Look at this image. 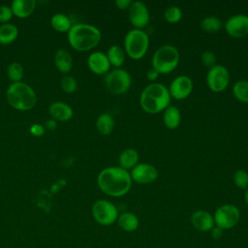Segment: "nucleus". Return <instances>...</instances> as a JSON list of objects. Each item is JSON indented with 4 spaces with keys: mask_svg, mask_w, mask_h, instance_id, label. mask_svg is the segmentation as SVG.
Segmentation results:
<instances>
[{
    "mask_svg": "<svg viewBox=\"0 0 248 248\" xmlns=\"http://www.w3.org/2000/svg\"><path fill=\"white\" fill-rule=\"evenodd\" d=\"M233 97L243 104H248V80H237L232 88Z\"/></svg>",
    "mask_w": 248,
    "mask_h": 248,
    "instance_id": "nucleus-28",
    "label": "nucleus"
},
{
    "mask_svg": "<svg viewBox=\"0 0 248 248\" xmlns=\"http://www.w3.org/2000/svg\"><path fill=\"white\" fill-rule=\"evenodd\" d=\"M193 87H194L193 80L189 76L179 75L171 80L168 89H169L170 98H173L179 101L189 97L193 91Z\"/></svg>",
    "mask_w": 248,
    "mask_h": 248,
    "instance_id": "nucleus-12",
    "label": "nucleus"
},
{
    "mask_svg": "<svg viewBox=\"0 0 248 248\" xmlns=\"http://www.w3.org/2000/svg\"><path fill=\"white\" fill-rule=\"evenodd\" d=\"M170 95L166 85L160 82L147 84L140 92V106L147 113L164 111L170 105Z\"/></svg>",
    "mask_w": 248,
    "mask_h": 248,
    "instance_id": "nucleus-2",
    "label": "nucleus"
},
{
    "mask_svg": "<svg viewBox=\"0 0 248 248\" xmlns=\"http://www.w3.org/2000/svg\"><path fill=\"white\" fill-rule=\"evenodd\" d=\"M29 132L34 137H41L45 134V127L39 123H34L30 126Z\"/></svg>",
    "mask_w": 248,
    "mask_h": 248,
    "instance_id": "nucleus-35",
    "label": "nucleus"
},
{
    "mask_svg": "<svg viewBox=\"0 0 248 248\" xmlns=\"http://www.w3.org/2000/svg\"><path fill=\"white\" fill-rule=\"evenodd\" d=\"M96 129L101 135L104 136L111 134L114 129V119L112 115L108 112L101 113L96 120Z\"/></svg>",
    "mask_w": 248,
    "mask_h": 248,
    "instance_id": "nucleus-24",
    "label": "nucleus"
},
{
    "mask_svg": "<svg viewBox=\"0 0 248 248\" xmlns=\"http://www.w3.org/2000/svg\"><path fill=\"white\" fill-rule=\"evenodd\" d=\"M128 18L135 29H143L150 20V14L147 6L139 0L132 1L128 9Z\"/></svg>",
    "mask_w": 248,
    "mask_h": 248,
    "instance_id": "nucleus-11",
    "label": "nucleus"
},
{
    "mask_svg": "<svg viewBox=\"0 0 248 248\" xmlns=\"http://www.w3.org/2000/svg\"><path fill=\"white\" fill-rule=\"evenodd\" d=\"M117 224L121 230L127 232H135L140 225L138 216L133 212H123L117 218Z\"/></svg>",
    "mask_w": 248,
    "mask_h": 248,
    "instance_id": "nucleus-22",
    "label": "nucleus"
},
{
    "mask_svg": "<svg viewBox=\"0 0 248 248\" xmlns=\"http://www.w3.org/2000/svg\"><path fill=\"white\" fill-rule=\"evenodd\" d=\"M18 35L17 27L13 23H4L0 25V44L9 45L16 41Z\"/></svg>",
    "mask_w": 248,
    "mask_h": 248,
    "instance_id": "nucleus-25",
    "label": "nucleus"
},
{
    "mask_svg": "<svg viewBox=\"0 0 248 248\" xmlns=\"http://www.w3.org/2000/svg\"><path fill=\"white\" fill-rule=\"evenodd\" d=\"M54 64L59 72L63 74H67L72 70L73 57L68 50L64 48H60L55 52Z\"/></svg>",
    "mask_w": 248,
    "mask_h": 248,
    "instance_id": "nucleus-21",
    "label": "nucleus"
},
{
    "mask_svg": "<svg viewBox=\"0 0 248 248\" xmlns=\"http://www.w3.org/2000/svg\"><path fill=\"white\" fill-rule=\"evenodd\" d=\"M230 72L226 66L216 64L208 69L205 81L208 88L214 93L225 91L230 84Z\"/></svg>",
    "mask_w": 248,
    "mask_h": 248,
    "instance_id": "nucleus-10",
    "label": "nucleus"
},
{
    "mask_svg": "<svg viewBox=\"0 0 248 248\" xmlns=\"http://www.w3.org/2000/svg\"><path fill=\"white\" fill-rule=\"evenodd\" d=\"M89 70L96 75H107L110 71V64L107 54L102 51H94L87 58Z\"/></svg>",
    "mask_w": 248,
    "mask_h": 248,
    "instance_id": "nucleus-15",
    "label": "nucleus"
},
{
    "mask_svg": "<svg viewBox=\"0 0 248 248\" xmlns=\"http://www.w3.org/2000/svg\"><path fill=\"white\" fill-rule=\"evenodd\" d=\"M149 47V36L143 29H131L124 37V50L133 60L141 59Z\"/></svg>",
    "mask_w": 248,
    "mask_h": 248,
    "instance_id": "nucleus-6",
    "label": "nucleus"
},
{
    "mask_svg": "<svg viewBox=\"0 0 248 248\" xmlns=\"http://www.w3.org/2000/svg\"><path fill=\"white\" fill-rule=\"evenodd\" d=\"M182 16H183L182 10L176 5L169 6L164 12L165 20L167 22L170 23V24H174V23L179 22L182 18Z\"/></svg>",
    "mask_w": 248,
    "mask_h": 248,
    "instance_id": "nucleus-29",
    "label": "nucleus"
},
{
    "mask_svg": "<svg viewBox=\"0 0 248 248\" xmlns=\"http://www.w3.org/2000/svg\"><path fill=\"white\" fill-rule=\"evenodd\" d=\"M193 227L200 232H210L214 227L213 215L206 210H197L191 216Z\"/></svg>",
    "mask_w": 248,
    "mask_h": 248,
    "instance_id": "nucleus-16",
    "label": "nucleus"
},
{
    "mask_svg": "<svg viewBox=\"0 0 248 248\" xmlns=\"http://www.w3.org/2000/svg\"><path fill=\"white\" fill-rule=\"evenodd\" d=\"M46 128L47 129H49V130H53V129H55L56 128V121L54 120V119H48L46 122Z\"/></svg>",
    "mask_w": 248,
    "mask_h": 248,
    "instance_id": "nucleus-39",
    "label": "nucleus"
},
{
    "mask_svg": "<svg viewBox=\"0 0 248 248\" xmlns=\"http://www.w3.org/2000/svg\"><path fill=\"white\" fill-rule=\"evenodd\" d=\"M159 78V73L154 70L153 68L149 69L147 72H146V78L147 80H149L151 83L152 82H155V80H157V78Z\"/></svg>",
    "mask_w": 248,
    "mask_h": 248,
    "instance_id": "nucleus-37",
    "label": "nucleus"
},
{
    "mask_svg": "<svg viewBox=\"0 0 248 248\" xmlns=\"http://www.w3.org/2000/svg\"><path fill=\"white\" fill-rule=\"evenodd\" d=\"M244 201L248 206V188L245 190V194H244Z\"/></svg>",
    "mask_w": 248,
    "mask_h": 248,
    "instance_id": "nucleus-40",
    "label": "nucleus"
},
{
    "mask_svg": "<svg viewBox=\"0 0 248 248\" xmlns=\"http://www.w3.org/2000/svg\"><path fill=\"white\" fill-rule=\"evenodd\" d=\"M181 122V112L177 107L170 105L164 111H163V123L164 125L170 129L174 130L176 129Z\"/></svg>",
    "mask_w": 248,
    "mask_h": 248,
    "instance_id": "nucleus-20",
    "label": "nucleus"
},
{
    "mask_svg": "<svg viewBox=\"0 0 248 248\" xmlns=\"http://www.w3.org/2000/svg\"><path fill=\"white\" fill-rule=\"evenodd\" d=\"M49 114L55 121H68L73 117V108L64 102H54L48 108Z\"/></svg>",
    "mask_w": 248,
    "mask_h": 248,
    "instance_id": "nucleus-17",
    "label": "nucleus"
},
{
    "mask_svg": "<svg viewBox=\"0 0 248 248\" xmlns=\"http://www.w3.org/2000/svg\"><path fill=\"white\" fill-rule=\"evenodd\" d=\"M60 84L62 90L68 94H72L78 89V81L74 77L69 75H65L62 78Z\"/></svg>",
    "mask_w": 248,
    "mask_h": 248,
    "instance_id": "nucleus-31",
    "label": "nucleus"
},
{
    "mask_svg": "<svg viewBox=\"0 0 248 248\" xmlns=\"http://www.w3.org/2000/svg\"><path fill=\"white\" fill-rule=\"evenodd\" d=\"M132 4V0H116L115 6L122 11H128Z\"/></svg>",
    "mask_w": 248,
    "mask_h": 248,
    "instance_id": "nucleus-36",
    "label": "nucleus"
},
{
    "mask_svg": "<svg viewBox=\"0 0 248 248\" xmlns=\"http://www.w3.org/2000/svg\"><path fill=\"white\" fill-rule=\"evenodd\" d=\"M92 216L95 221L103 226H110L117 221L119 216L117 207L108 200H98L92 205Z\"/></svg>",
    "mask_w": 248,
    "mask_h": 248,
    "instance_id": "nucleus-9",
    "label": "nucleus"
},
{
    "mask_svg": "<svg viewBox=\"0 0 248 248\" xmlns=\"http://www.w3.org/2000/svg\"><path fill=\"white\" fill-rule=\"evenodd\" d=\"M105 85L107 89L114 95L125 94L131 87V75L122 68H117L109 71L105 75Z\"/></svg>",
    "mask_w": 248,
    "mask_h": 248,
    "instance_id": "nucleus-7",
    "label": "nucleus"
},
{
    "mask_svg": "<svg viewBox=\"0 0 248 248\" xmlns=\"http://www.w3.org/2000/svg\"><path fill=\"white\" fill-rule=\"evenodd\" d=\"M50 24L52 28L58 32H67L72 27V21L68 16L57 13L54 14L50 18Z\"/></svg>",
    "mask_w": 248,
    "mask_h": 248,
    "instance_id": "nucleus-26",
    "label": "nucleus"
},
{
    "mask_svg": "<svg viewBox=\"0 0 248 248\" xmlns=\"http://www.w3.org/2000/svg\"><path fill=\"white\" fill-rule=\"evenodd\" d=\"M225 31L232 38L240 39L248 35V16L244 14H236L230 16L225 24Z\"/></svg>",
    "mask_w": 248,
    "mask_h": 248,
    "instance_id": "nucleus-13",
    "label": "nucleus"
},
{
    "mask_svg": "<svg viewBox=\"0 0 248 248\" xmlns=\"http://www.w3.org/2000/svg\"><path fill=\"white\" fill-rule=\"evenodd\" d=\"M201 61H202L203 66H205L207 68H211V67L216 65L217 57H216L215 53L212 50H204L202 53Z\"/></svg>",
    "mask_w": 248,
    "mask_h": 248,
    "instance_id": "nucleus-33",
    "label": "nucleus"
},
{
    "mask_svg": "<svg viewBox=\"0 0 248 248\" xmlns=\"http://www.w3.org/2000/svg\"><path fill=\"white\" fill-rule=\"evenodd\" d=\"M179 59V51L174 46L163 45L154 51L151 58V65L159 75H167L176 69Z\"/></svg>",
    "mask_w": 248,
    "mask_h": 248,
    "instance_id": "nucleus-5",
    "label": "nucleus"
},
{
    "mask_svg": "<svg viewBox=\"0 0 248 248\" xmlns=\"http://www.w3.org/2000/svg\"><path fill=\"white\" fill-rule=\"evenodd\" d=\"M6 98L11 107L17 110H29L37 103V94L25 82H13L6 91Z\"/></svg>",
    "mask_w": 248,
    "mask_h": 248,
    "instance_id": "nucleus-4",
    "label": "nucleus"
},
{
    "mask_svg": "<svg viewBox=\"0 0 248 248\" xmlns=\"http://www.w3.org/2000/svg\"><path fill=\"white\" fill-rule=\"evenodd\" d=\"M132 183L130 171L120 167H107L97 176V184L100 190L113 198L123 197L128 194Z\"/></svg>",
    "mask_w": 248,
    "mask_h": 248,
    "instance_id": "nucleus-1",
    "label": "nucleus"
},
{
    "mask_svg": "<svg viewBox=\"0 0 248 248\" xmlns=\"http://www.w3.org/2000/svg\"><path fill=\"white\" fill-rule=\"evenodd\" d=\"M200 26L203 32L213 34L218 33L221 30L223 23L219 17L214 16H208L202 19Z\"/></svg>",
    "mask_w": 248,
    "mask_h": 248,
    "instance_id": "nucleus-27",
    "label": "nucleus"
},
{
    "mask_svg": "<svg viewBox=\"0 0 248 248\" xmlns=\"http://www.w3.org/2000/svg\"><path fill=\"white\" fill-rule=\"evenodd\" d=\"M139 159H140V156L138 151L134 148L128 147L119 154L118 167L129 171L139 164Z\"/></svg>",
    "mask_w": 248,
    "mask_h": 248,
    "instance_id": "nucleus-19",
    "label": "nucleus"
},
{
    "mask_svg": "<svg viewBox=\"0 0 248 248\" xmlns=\"http://www.w3.org/2000/svg\"><path fill=\"white\" fill-rule=\"evenodd\" d=\"M132 181L138 184H149L157 180L159 176L158 170L147 163H139L130 170Z\"/></svg>",
    "mask_w": 248,
    "mask_h": 248,
    "instance_id": "nucleus-14",
    "label": "nucleus"
},
{
    "mask_svg": "<svg viewBox=\"0 0 248 248\" xmlns=\"http://www.w3.org/2000/svg\"><path fill=\"white\" fill-rule=\"evenodd\" d=\"M36 5V0H14L11 4V9L14 16L19 18H25L31 16Z\"/></svg>",
    "mask_w": 248,
    "mask_h": 248,
    "instance_id": "nucleus-18",
    "label": "nucleus"
},
{
    "mask_svg": "<svg viewBox=\"0 0 248 248\" xmlns=\"http://www.w3.org/2000/svg\"><path fill=\"white\" fill-rule=\"evenodd\" d=\"M106 54L109 61L110 66H113L115 69L120 68L125 62V58H126L125 50L123 47H121L118 45L110 46L108 48V51Z\"/></svg>",
    "mask_w": 248,
    "mask_h": 248,
    "instance_id": "nucleus-23",
    "label": "nucleus"
},
{
    "mask_svg": "<svg viewBox=\"0 0 248 248\" xmlns=\"http://www.w3.org/2000/svg\"><path fill=\"white\" fill-rule=\"evenodd\" d=\"M233 183L234 185L242 190L248 188V172L244 170H238L233 174Z\"/></svg>",
    "mask_w": 248,
    "mask_h": 248,
    "instance_id": "nucleus-32",
    "label": "nucleus"
},
{
    "mask_svg": "<svg viewBox=\"0 0 248 248\" xmlns=\"http://www.w3.org/2000/svg\"><path fill=\"white\" fill-rule=\"evenodd\" d=\"M210 232H211L212 238H214V239H219V238L222 236V234H223V230H221L220 228H218V227L215 226V227L210 231Z\"/></svg>",
    "mask_w": 248,
    "mask_h": 248,
    "instance_id": "nucleus-38",
    "label": "nucleus"
},
{
    "mask_svg": "<svg viewBox=\"0 0 248 248\" xmlns=\"http://www.w3.org/2000/svg\"><path fill=\"white\" fill-rule=\"evenodd\" d=\"M215 226L221 230H230L234 228L240 220V211L238 207L232 203L222 204L213 214Z\"/></svg>",
    "mask_w": 248,
    "mask_h": 248,
    "instance_id": "nucleus-8",
    "label": "nucleus"
},
{
    "mask_svg": "<svg viewBox=\"0 0 248 248\" xmlns=\"http://www.w3.org/2000/svg\"><path fill=\"white\" fill-rule=\"evenodd\" d=\"M7 75L11 81L19 82L23 77V67L18 62H12L7 68Z\"/></svg>",
    "mask_w": 248,
    "mask_h": 248,
    "instance_id": "nucleus-30",
    "label": "nucleus"
},
{
    "mask_svg": "<svg viewBox=\"0 0 248 248\" xmlns=\"http://www.w3.org/2000/svg\"><path fill=\"white\" fill-rule=\"evenodd\" d=\"M13 16L11 6L0 5V23H8Z\"/></svg>",
    "mask_w": 248,
    "mask_h": 248,
    "instance_id": "nucleus-34",
    "label": "nucleus"
},
{
    "mask_svg": "<svg viewBox=\"0 0 248 248\" xmlns=\"http://www.w3.org/2000/svg\"><path fill=\"white\" fill-rule=\"evenodd\" d=\"M70 46L78 51H88L96 47L102 39L99 28L87 23L72 25L67 33Z\"/></svg>",
    "mask_w": 248,
    "mask_h": 248,
    "instance_id": "nucleus-3",
    "label": "nucleus"
}]
</instances>
